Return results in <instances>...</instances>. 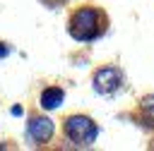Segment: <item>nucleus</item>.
<instances>
[{
  "label": "nucleus",
  "instance_id": "6e6552de",
  "mask_svg": "<svg viewBox=\"0 0 154 151\" xmlns=\"http://www.w3.org/2000/svg\"><path fill=\"white\" fill-rule=\"evenodd\" d=\"M7 53H10V48H7V46H5V43H0V58H5V55H7Z\"/></svg>",
  "mask_w": 154,
  "mask_h": 151
},
{
  "label": "nucleus",
  "instance_id": "20e7f679",
  "mask_svg": "<svg viewBox=\"0 0 154 151\" xmlns=\"http://www.w3.org/2000/svg\"><path fill=\"white\" fill-rule=\"evenodd\" d=\"M53 132H55L53 120L43 117V115H34L29 120V125H26V137H29L31 144H46V141H51Z\"/></svg>",
  "mask_w": 154,
  "mask_h": 151
},
{
  "label": "nucleus",
  "instance_id": "39448f33",
  "mask_svg": "<svg viewBox=\"0 0 154 151\" xmlns=\"http://www.w3.org/2000/svg\"><path fill=\"white\" fill-rule=\"evenodd\" d=\"M63 98H65L63 89L48 86V89H43V93H41V108H43V110H55V108L63 105Z\"/></svg>",
  "mask_w": 154,
  "mask_h": 151
},
{
  "label": "nucleus",
  "instance_id": "0eeeda50",
  "mask_svg": "<svg viewBox=\"0 0 154 151\" xmlns=\"http://www.w3.org/2000/svg\"><path fill=\"white\" fill-rule=\"evenodd\" d=\"M41 2H43L46 7H51V10H53V7H60V5H63V2H67V0H41Z\"/></svg>",
  "mask_w": 154,
  "mask_h": 151
},
{
  "label": "nucleus",
  "instance_id": "423d86ee",
  "mask_svg": "<svg viewBox=\"0 0 154 151\" xmlns=\"http://www.w3.org/2000/svg\"><path fill=\"white\" fill-rule=\"evenodd\" d=\"M142 113L149 120H154V96H144L142 98Z\"/></svg>",
  "mask_w": 154,
  "mask_h": 151
},
{
  "label": "nucleus",
  "instance_id": "f03ea898",
  "mask_svg": "<svg viewBox=\"0 0 154 151\" xmlns=\"http://www.w3.org/2000/svg\"><path fill=\"white\" fill-rule=\"evenodd\" d=\"M63 129H65V137L77 146H91L99 137V127L89 115H70Z\"/></svg>",
  "mask_w": 154,
  "mask_h": 151
},
{
  "label": "nucleus",
  "instance_id": "f257e3e1",
  "mask_svg": "<svg viewBox=\"0 0 154 151\" xmlns=\"http://www.w3.org/2000/svg\"><path fill=\"white\" fill-rule=\"evenodd\" d=\"M108 26V19L106 14L99 10V7H79L77 12H72L70 22H67V31L75 41H82V43H89V41H96L103 36Z\"/></svg>",
  "mask_w": 154,
  "mask_h": 151
},
{
  "label": "nucleus",
  "instance_id": "7ed1b4c3",
  "mask_svg": "<svg viewBox=\"0 0 154 151\" xmlns=\"http://www.w3.org/2000/svg\"><path fill=\"white\" fill-rule=\"evenodd\" d=\"M91 86H94L96 93L111 96L123 86V72L118 67H101V70H96V74L91 79Z\"/></svg>",
  "mask_w": 154,
  "mask_h": 151
}]
</instances>
